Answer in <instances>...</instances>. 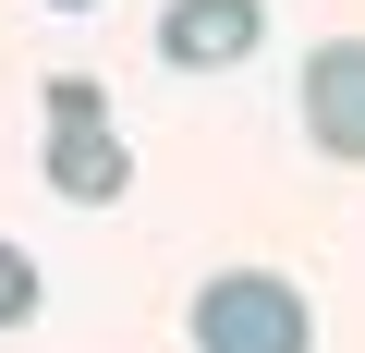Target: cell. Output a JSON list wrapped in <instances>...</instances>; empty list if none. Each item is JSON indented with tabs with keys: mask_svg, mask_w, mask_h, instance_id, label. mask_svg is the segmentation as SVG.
I'll list each match as a JSON object with an SVG mask.
<instances>
[{
	"mask_svg": "<svg viewBox=\"0 0 365 353\" xmlns=\"http://www.w3.org/2000/svg\"><path fill=\"white\" fill-rule=\"evenodd\" d=\"M134 183V158H122V134H110V98H98V73H49V195H73V208H110Z\"/></svg>",
	"mask_w": 365,
	"mask_h": 353,
	"instance_id": "cell-2",
	"label": "cell"
},
{
	"mask_svg": "<svg viewBox=\"0 0 365 353\" xmlns=\"http://www.w3.org/2000/svg\"><path fill=\"white\" fill-rule=\"evenodd\" d=\"M182 329H195V353H317V305L280 268H220Z\"/></svg>",
	"mask_w": 365,
	"mask_h": 353,
	"instance_id": "cell-1",
	"label": "cell"
},
{
	"mask_svg": "<svg viewBox=\"0 0 365 353\" xmlns=\"http://www.w3.org/2000/svg\"><path fill=\"white\" fill-rule=\"evenodd\" d=\"M25 317H37V256L0 244V329H25Z\"/></svg>",
	"mask_w": 365,
	"mask_h": 353,
	"instance_id": "cell-5",
	"label": "cell"
},
{
	"mask_svg": "<svg viewBox=\"0 0 365 353\" xmlns=\"http://www.w3.org/2000/svg\"><path fill=\"white\" fill-rule=\"evenodd\" d=\"M304 134L317 158H365V37L304 49Z\"/></svg>",
	"mask_w": 365,
	"mask_h": 353,
	"instance_id": "cell-3",
	"label": "cell"
},
{
	"mask_svg": "<svg viewBox=\"0 0 365 353\" xmlns=\"http://www.w3.org/2000/svg\"><path fill=\"white\" fill-rule=\"evenodd\" d=\"M256 37H268L256 0H170L158 13V61H182V73H232Z\"/></svg>",
	"mask_w": 365,
	"mask_h": 353,
	"instance_id": "cell-4",
	"label": "cell"
},
{
	"mask_svg": "<svg viewBox=\"0 0 365 353\" xmlns=\"http://www.w3.org/2000/svg\"><path fill=\"white\" fill-rule=\"evenodd\" d=\"M49 13H86V0H49Z\"/></svg>",
	"mask_w": 365,
	"mask_h": 353,
	"instance_id": "cell-6",
	"label": "cell"
}]
</instances>
